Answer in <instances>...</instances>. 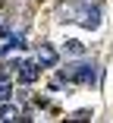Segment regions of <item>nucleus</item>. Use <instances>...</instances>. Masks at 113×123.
<instances>
[{
    "label": "nucleus",
    "instance_id": "f257e3e1",
    "mask_svg": "<svg viewBox=\"0 0 113 123\" xmlns=\"http://www.w3.org/2000/svg\"><path fill=\"white\" fill-rule=\"evenodd\" d=\"M94 76H97L94 63H75V66H69V69L60 73V79H66V82H82V85H91Z\"/></svg>",
    "mask_w": 113,
    "mask_h": 123
},
{
    "label": "nucleus",
    "instance_id": "f03ea898",
    "mask_svg": "<svg viewBox=\"0 0 113 123\" xmlns=\"http://www.w3.org/2000/svg\"><path fill=\"white\" fill-rule=\"evenodd\" d=\"M16 69H19V82H35L41 76V63L38 60H22Z\"/></svg>",
    "mask_w": 113,
    "mask_h": 123
},
{
    "label": "nucleus",
    "instance_id": "7ed1b4c3",
    "mask_svg": "<svg viewBox=\"0 0 113 123\" xmlns=\"http://www.w3.org/2000/svg\"><path fill=\"white\" fill-rule=\"evenodd\" d=\"M79 22H82L85 29H97V25H101V10L85 6V10H82V16H79Z\"/></svg>",
    "mask_w": 113,
    "mask_h": 123
},
{
    "label": "nucleus",
    "instance_id": "20e7f679",
    "mask_svg": "<svg viewBox=\"0 0 113 123\" xmlns=\"http://www.w3.org/2000/svg\"><path fill=\"white\" fill-rule=\"evenodd\" d=\"M38 63H41V66H57V51L44 44L41 51H38Z\"/></svg>",
    "mask_w": 113,
    "mask_h": 123
},
{
    "label": "nucleus",
    "instance_id": "39448f33",
    "mask_svg": "<svg viewBox=\"0 0 113 123\" xmlns=\"http://www.w3.org/2000/svg\"><path fill=\"white\" fill-rule=\"evenodd\" d=\"M0 120H3V123H13V120H19V111L10 101H3V104H0Z\"/></svg>",
    "mask_w": 113,
    "mask_h": 123
},
{
    "label": "nucleus",
    "instance_id": "423d86ee",
    "mask_svg": "<svg viewBox=\"0 0 113 123\" xmlns=\"http://www.w3.org/2000/svg\"><path fill=\"white\" fill-rule=\"evenodd\" d=\"M13 98V88H10V82H0V104L3 101H10Z\"/></svg>",
    "mask_w": 113,
    "mask_h": 123
},
{
    "label": "nucleus",
    "instance_id": "0eeeda50",
    "mask_svg": "<svg viewBox=\"0 0 113 123\" xmlns=\"http://www.w3.org/2000/svg\"><path fill=\"white\" fill-rule=\"evenodd\" d=\"M66 51H69V54H75V57H79V54L85 51V47H82L79 41H66Z\"/></svg>",
    "mask_w": 113,
    "mask_h": 123
}]
</instances>
